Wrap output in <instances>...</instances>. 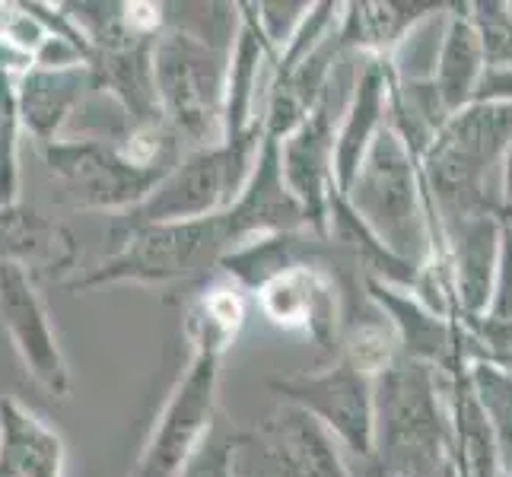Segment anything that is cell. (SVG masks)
I'll return each instance as SVG.
<instances>
[{
    "label": "cell",
    "mask_w": 512,
    "mask_h": 477,
    "mask_svg": "<svg viewBox=\"0 0 512 477\" xmlns=\"http://www.w3.org/2000/svg\"><path fill=\"white\" fill-rule=\"evenodd\" d=\"M388 121H392V67L379 58H360L357 80L334 134V179L341 194L360 172L366 153L373 150Z\"/></svg>",
    "instance_id": "obj_15"
},
{
    "label": "cell",
    "mask_w": 512,
    "mask_h": 477,
    "mask_svg": "<svg viewBox=\"0 0 512 477\" xmlns=\"http://www.w3.org/2000/svg\"><path fill=\"white\" fill-rule=\"evenodd\" d=\"M277 70V51L264 39L252 4H239V32L229 51L226 80V140H239L264 128V102H268Z\"/></svg>",
    "instance_id": "obj_16"
},
{
    "label": "cell",
    "mask_w": 512,
    "mask_h": 477,
    "mask_svg": "<svg viewBox=\"0 0 512 477\" xmlns=\"http://www.w3.org/2000/svg\"><path fill=\"white\" fill-rule=\"evenodd\" d=\"M20 128L16 80L0 70V207L20 204Z\"/></svg>",
    "instance_id": "obj_25"
},
{
    "label": "cell",
    "mask_w": 512,
    "mask_h": 477,
    "mask_svg": "<svg viewBox=\"0 0 512 477\" xmlns=\"http://www.w3.org/2000/svg\"><path fill=\"white\" fill-rule=\"evenodd\" d=\"M268 388L293 408L306 411L338 439V446L360 462L376 455V376L363 373L347 357H334L322 369L268 379Z\"/></svg>",
    "instance_id": "obj_7"
},
{
    "label": "cell",
    "mask_w": 512,
    "mask_h": 477,
    "mask_svg": "<svg viewBox=\"0 0 512 477\" xmlns=\"http://www.w3.org/2000/svg\"><path fill=\"white\" fill-rule=\"evenodd\" d=\"M255 10V20L277 51V58L284 55L287 45L296 39V32L303 29V23L309 20L312 4L306 0H261V4H252Z\"/></svg>",
    "instance_id": "obj_26"
},
{
    "label": "cell",
    "mask_w": 512,
    "mask_h": 477,
    "mask_svg": "<svg viewBox=\"0 0 512 477\" xmlns=\"http://www.w3.org/2000/svg\"><path fill=\"white\" fill-rule=\"evenodd\" d=\"M446 477H458V471H455V465H452V471H449Z\"/></svg>",
    "instance_id": "obj_29"
},
{
    "label": "cell",
    "mask_w": 512,
    "mask_h": 477,
    "mask_svg": "<svg viewBox=\"0 0 512 477\" xmlns=\"http://www.w3.org/2000/svg\"><path fill=\"white\" fill-rule=\"evenodd\" d=\"M217 353L191 350V360L163 404L131 477H185L210 443L217 420Z\"/></svg>",
    "instance_id": "obj_6"
},
{
    "label": "cell",
    "mask_w": 512,
    "mask_h": 477,
    "mask_svg": "<svg viewBox=\"0 0 512 477\" xmlns=\"http://www.w3.org/2000/svg\"><path fill=\"white\" fill-rule=\"evenodd\" d=\"M468 385L497 436L503 471L512 474V379L487 363H468Z\"/></svg>",
    "instance_id": "obj_23"
},
{
    "label": "cell",
    "mask_w": 512,
    "mask_h": 477,
    "mask_svg": "<svg viewBox=\"0 0 512 477\" xmlns=\"http://www.w3.org/2000/svg\"><path fill=\"white\" fill-rule=\"evenodd\" d=\"M245 290L223 274L204 280V287L194 293L185 312V334L191 341V350L223 353L233 347L239 331L245 325Z\"/></svg>",
    "instance_id": "obj_22"
},
{
    "label": "cell",
    "mask_w": 512,
    "mask_h": 477,
    "mask_svg": "<svg viewBox=\"0 0 512 477\" xmlns=\"http://www.w3.org/2000/svg\"><path fill=\"white\" fill-rule=\"evenodd\" d=\"M0 477H64V439L20 398H0Z\"/></svg>",
    "instance_id": "obj_19"
},
{
    "label": "cell",
    "mask_w": 512,
    "mask_h": 477,
    "mask_svg": "<svg viewBox=\"0 0 512 477\" xmlns=\"http://www.w3.org/2000/svg\"><path fill=\"white\" fill-rule=\"evenodd\" d=\"M452 376L408 357L376 376L373 477H446L452 471Z\"/></svg>",
    "instance_id": "obj_2"
},
{
    "label": "cell",
    "mask_w": 512,
    "mask_h": 477,
    "mask_svg": "<svg viewBox=\"0 0 512 477\" xmlns=\"http://www.w3.org/2000/svg\"><path fill=\"white\" fill-rule=\"evenodd\" d=\"M236 32L239 4H210L204 23H166L153 42L160 115L188 150L217 147L226 140V80Z\"/></svg>",
    "instance_id": "obj_1"
},
{
    "label": "cell",
    "mask_w": 512,
    "mask_h": 477,
    "mask_svg": "<svg viewBox=\"0 0 512 477\" xmlns=\"http://www.w3.org/2000/svg\"><path fill=\"white\" fill-rule=\"evenodd\" d=\"M344 198L369 233L382 242V249L395 258L417 271L433 258L436 220L423 185L420 156L404 144L392 121L366 153Z\"/></svg>",
    "instance_id": "obj_3"
},
{
    "label": "cell",
    "mask_w": 512,
    "mask_h": 477,
    "mask_svg": "<svg viewBox=\"0 0 512 477\" xmlns=\"http://www.w3.org/2000/svg\"><path fill=\"white\" fill-rule=\"evenodd\" d=\"M239 436L242 446L258 452L264 477H353L338 439L293 404L280 401L258 427Z\"/></svg>",
    "instance_id": "obj_10"
},
{
    "label": "cell",
    "mask_w": 512,
    "mask_h": 477,
    "mask_svg": "<svg viewBox=\"0 0 512 477\" xmlns=\"http://www.w3.org/2000/svg\"><path fill=\"white\" fill-rule=\"evenodd\" d=\"M86 90H93L90 64L80 67H32L16 80V109H20V125L29 131L39 147L61 140V128L67 118L77 112Z\"/></svg>",
    "instance_id": "obj_18"
},
{
    "label": "cell",
    "mask_w": 512,
    "mask_h": 477,
    "mask_svg": "<svg viewBox=\"0 0 512 477\" xmlns=\"http://www.w3.org/2000/svg\"><path fill=\"white\" fill-rule=\"evenodd\" d=\"M223 226H226L229 249L252 239L303 233V229H309L303 207H299L287 185L284 163H280V140L271 137L261 140L255 166L249 172V179H245L239 198L223 214Z\"/></svg>",
    "instance_id": "obj_12"
},
{
    "label": "cell",
    "mask_w": 512,
    "mask_h": 477,
    "mask_svg": "<svg viewBox=\"0 0 512 477\" xmlns=\"http://www.w3.org/2000/svg\"><path fill=\"white\" fill-rule=\"evenodd\" d=\"M45 166L64 185L74 207L86 210H118L121 217L140 207L150 191L166 179L175 166H147L109 140L80 137V140H55L42 147Z\"/></svg>",
    "instance_id": "obj_8"
},
{
    "label": "cell",
    "mask_w": 512,
    "mask_h": 477,
    "mask_svg": "<svg viewBox=\"0 0 512 477\" xmlns=\"http://www.w3.org/2000/svg\"><path fill=\"white\" fill-rule=\"evenodd\" d=\"M443 4H404V0H360L344 4L341 13V48L353 58L388 61L417 23H423Z\"/></svg>",
    "instance_id": "obj_20"
},
{
    "label": "cell",
    "mask_w": 512,
    "mask_h": 477,
    "mask_svg": "<svg viewBox=\"0 0 512 477\" xmlns=\"http://www.w3.org/2000/svg\"><path fill=\"white\" fill-rule=\"evenodd\" d=\"M503 210H506V217H512V150L503 166Z\"/></svg>",
    "instance_id": "obj_28"
},
{
    "label": "cell",
    "mask_w": 512,
    "mask_h": 477,
    "mask_svg": "<svg viewBox=\"0 0 512 477\" xmlns=\"http://www.w3.org/2000/svg\"><path fill=\"white\" fill-rule=\"evenodd\" d=\"M0 325L23 360L26 373L39 382L48 395H70V366L42 293L35 290V277L16 264H0Z\"/></svg>",
    "instance_id": "obj_11"
},
{
    "label": "cell",
    "mask_w": 512,
    "mask_h": 477,
    "mask_svg": "<svg viewBox=\"0 0 512 477\" xmlns=\"http://www.w3.org/2000/svg\"><path fill=\"white\" fill-rule=\"evenodd\" d=\"M264 140V128H255L239 140H223L217 147L188 150L166 179L150 191V198L121 217V229L150 223H191L220 217L239 198Z\"/></svg>",
    "instance_id": "obj_5"
},
{
    "label": "cell",
    "mask_w": 512,
    "mask_h": 477,
    "mask_svg": "<svg viewBox=\"0 0 512 477\" xmlns=\"http://www.w3.org/2000/svg\"><path fill=\"white\" fill-rule=\"evenodd\" d=\"M506 477H509V474H506Z\"/></svg>",
    "instance_id": "obj_30"
},
{
    "label": "cell",
    "mask_w": 512,
    "mask_h": 477,
    "mask_svg": "<svg viewBox=\"0 0 512 477\" xmlns=\"http://www.w3.org/2000/svg\"><path fill=\"white\" fill-rule=\"evenodd\" d=\"M487 315H512V217H503L500 261H497V284H493V303Z\"/></svg>",
    "instance_id": "obj_27"
},
{
    "label": "cell",
    "mask_w": 512,
    "mask_h": 477,
    "mask_svg": "<svg viewBox=\"0 0 512 477\" xmlns=\"http://www.w3.org/2000/svg\"><path fill=\"white\" fill-rule=\"evenodd\" d=\"M77 258V236L64 223L42 217L35 207H0V264H16L32 277L58 280L74 271Z\"/></svg>",
    "instance_id": "obj_17"
},
{
    "label": "cell",
    "mask_w": 512,
    "mask_h": 477,
    "mask_svg": "<svg viewBox=\"0 0 512 477\" xmlns=\"http://www.w3.org/2000/svg\"><path fill=\"white\" fill-rule=\"evenodd\" d=\"M503 217L484 214V217L455 220L446 226L436 223L446 245L458 318H478L490 312L493 284H497Z\"/></svg>",
    "instance_id": "obj_14"
},
{
    "label": "cell",
    "mask_w": 512,
    "mask_h": 477,
    "mask_svg": "<svg viewBox=\"0 0 512 477\" xmlns=\"http://www.w3.org/2000/svg\"><path fill=\"white\" fill-rule=\"evenodd\" d=\"M487 70V51L478 26L471 20L468 4H449V23L433 70V86L446 112L455 115L478 96L481 77Z\"/></svg>",
    "instance_id": "obj_21"
},
{
    "label": "cell",
    "mask_w": 512,
    "mask_h": 477,
    "mask_svg": "<svg viewBox=\"0 0 512 477\" xmlns=\"http://www.w3.org/2000/svg\"><path fill=\"white\" fill-rule=\"evenodd\" d=\"M229 252L223 214L191 223H150L121 229V245L99 268L74 280L70 290H93L105 284H175L207 280Z\"/></svg>",
    "instance_id": "obj_4"
},
{
    "label": "cell",
    "mask_w": 512,
    "mask_h": 477,
    "mask_svg": "<svg viewBox=\"0 0 512 477\" xmlns=\"http://www.w3.org/2000/svg\"><path fill=\"white\" fill-rule=\"evenodd\" d=\"M341 64L334 70V80L325 99L309 112L303 125L280 140V163H284L287 185L299 207H303L309 233L315 236H328V210L334 194H338V179H334V134H338V118L353 90L350 86L344 93H334L341 83Z\"/></svg>",
    "instance_id": "obj_9"
},
{
    "label": "cell",
    "mask_w": 512,
    "mask_h": 477,
    "mask_svg": "<svg viewBox=\"0 0 512 477\" xmlns=\"http://www.w3.org/2000/svg\"><path fill=\"white\" fill-rule=\"evenodd\" d=\"M462 325V347L468 363H487L512 379V315H478L458 318Z\"/></svg>",
    "instance_id": "obj_24"
},
{
    "label": "cell",
    "mask_w": 512,
    "mask_h": 477,
    "mask_svg": "<svg viewBox=\"0 0 512 477\" xmlns=\"http://www.w3.org/2000/svg\"><path fill=\"white\" fill-rule=\"evenodd\" d=\"M366 296L388 318V325H392L398 338L401 357L423 363L446 376L468 366L458 318L439 315L430 306H423L411 290L382 284V280H366Z\"/></svg>",
    "instance_id": "obj_13"
}]
</instances>
